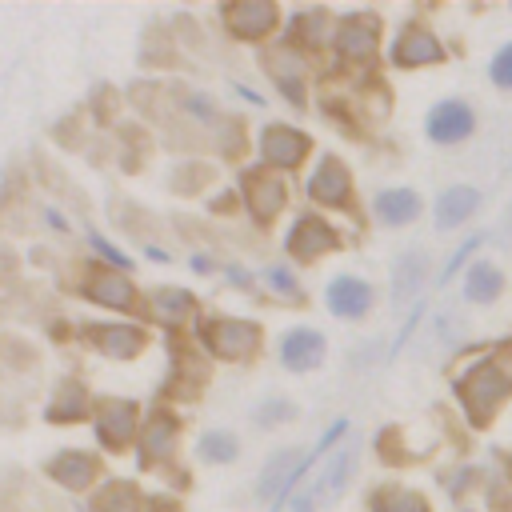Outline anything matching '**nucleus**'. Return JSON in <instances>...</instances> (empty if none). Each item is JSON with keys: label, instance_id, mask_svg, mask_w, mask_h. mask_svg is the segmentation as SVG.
<instances>
[{"label": "nucleus", "instance_id": "nucleus-1", "mask_svg": "<svg viewBox=\"0 0 512 512\" xmlns=\"http://www.w3.org/2000/svg\"><path fill=\"white\" fill-rule=\"evenodd\" d=\"M456 392H460V404L468 408V416L476 424H484L496 412V404H504V396L512 392V376L496 360H480V364H472L460 376V388Z\"/></svg>", "mask_w": 512, "mask_h": 512}, {"label": "nucleus", "instance_id": "nucleus-2", "mask_svg": "<svg viewBox=\"0 0 512 512\" xmlns=\"http://www.w3.org/2000/svg\"><path fill=\"white\" fill-rule=\"evenodd\" d=\"M424 132L432 144H464L472 132H476V112L468 100L460 96H444L428 108L424 116Z\"/></svg>", "mask_w": 512, "mask_h": 512}, {"label": "nucleus", "instance_id": "nucleus-3", "mask_svg": "<svg viewBox=\"0 0 512 512\" xmlns=\"http://www.w3.org/2000/svg\"><path fill=\"white\" fill-rule=\"evenodd\" d=\"M204 340L216 356H228V360H240L248 356L256 344H260V328L248 324V320H212L204 328Z\"/></svg>", "mask_w": 512, "mask_h": 512}, {"label": "nucleus", "instance_id": "nucleus-4", "mask_svg": "<svg viewBox=\"0 0 512 512\" xmlns=\"http://www.w3.org/2000/svg\"><path fill=\"white\" fill-rule=\"evenodd\" d=\"M476 208H480V192H476L472 184H452V188H444V192L436 196L432 216H436V228L452 232V228H460L464 220H472Z\"/></svg>", "mask_w": 512, "mask_h": 512}, {"label": "nucleus", "instance_id": "nucleus-5", "mask_svg": "<svg viewBox=\"0 0 512 512\" xmlns=\"http://www.w3.org/2000/svg\"><path fill=\"white\" fill-rule=\"evenodd\" d=\"M324 300H328V308H332L336 316L356 320V316H364V312L372 308V284L360 280V276H336V280L328 284Z\"/></svg>", "mask_w": 512, "mask_h": 512}, {"label": "nucleus", "instance_id": "nucleus-6", "mask_svg": "<svg viewBox=\"0 0 512 512\" xmlns=\"http://www.w3.org/2000/svg\"><path fill=\"white\" fill-rule=\"evenodd\" d=\"M440 56H444V48H440V40H436L428 28H408V32H400V40L392 44V60H396L400 68L436 64Z\"/></svg>", "mask_w": 512, "mask_h": 512}, {"label": "nucleus", "instance_id": "nucleus-7", "mask_svg": "<svg viewBox=\"0 0 512 512\" xmlns=\"http://www.w3.org/2000/svg\"><path fill=\"white\" fill-rule=\"evenodd\" d=\"M304 152H308V136H300L296 128H280V124H272V128L264 132V140H260V156H264L268 164H276V168H292V164H300Z\"/></svg>", "mask_w": 512, "mask_h": 512}, {"label": "nucleus", "instance_id": "nucleus-8", "mask_svg": "<svg viewBox=\"0 0 512 512\" xmlns=\"http://www.w3.org/2000/svg\"><path fill=\"white\" fill-rule=\"evenodd\" d=\"M280 360H284V368H292V372L316 368V364L324 360V336L312 332V328H292V332L284 336V344H280Z\"/></svg>", "mask_w": 512, "mask_h": 512}, {"label": "nucleus", "instance_id": "nucleus-9", "mask_svg": "<svg viewBox=\"0 0 512 512\" xmlns=\"http://www.w3.org/2000/svg\"><path fill=\"white\" fill-rule=\"evenodd\" d=\"M132 424H136V408L128 400H100L96 404V428H100V440L108 448L124 444L132 436Z\"/></svg>", "mask_w": 512, "mask_h": 512}, {"label": "nucleus", "instance_id": "nucleus-10", "mask_svg": "<svg viewBox=\"0 0 512 512\" xmlns=\"http://www.w3.org/2000/svg\"><path fill=\"white\" fill-rule=\"evenodd\" d=\"M328 248H336V232H332L324 220L304 216V220L288 232V252L300 256V260H312V256H320V252H328Z\"/></svg>", "mask_w": 512, "mask_h": 512}, {"label": "nucleus", "instance_id": "nucleus-11", "mask_svg": "<svg viewBox=\"0 0 512 512\" xmlns=\"http://www.w3.org/2000/svg\"><path fill=\"white\" fill-rule=\"evenodd\" d=\"M504 292V272L492 260H476L464 272V300L468 304H496Z\"/></svg>", "mask_w": 512, "mask_h": 512}, {"label": "nucleus", "instance_id": "nucleus-12", "mask_svg": "<svg viewBox=\"0 0 512 512\" xmlns=\"http://www.w3.org/2000/svg\"><path fill=\"white\" fill-rule=\"evenodd\" d=\"M336 48H340V56H348V60H368V56L376 52V20H368V16L344 20L340 32H336Z\"/></svg>", "mask_w": 512, "mask_h": 512}, {"label": "nucleus", "instance_id": "nucleus-13", "mask_svg": "<svg viewBox=\"0 0 512 512\" xmlns=\"http://www.w3.org/2000/svg\"><path fill=\"white\" fill-rule=\"evenodd\" d=\"M308 192H312L320 204H348L352 184H348L344 164H340V160H324V164L316 168V176L308 180Z\"/></svg>", "mask_w": 512, "mask_h": 512}, {"label": "nucleus", "instance_id": "nucleus-14", "mask_svg": "<svg viewBox=\"0 0 512 512\" xmlns=\"http://www.w3.org/2000/svg\"><path fill=\"white\" fill-rule=\"evenodd\" d=\"M376 216L384 220V224H412L416 216H420V196L412 192V188H384L380 196H376Z\"/></svg>", "mask_w": 512, "mask_h": 512}, {"label": "nucleus", "instance_id": "nucleus-15", "mask_svg": "<svg viewBox=\"0 0 512 512\" xmlns=\"http://www.w3.org/2000/svg\"><path fill=\"white\" fill-rule=\"evenodd\" d=\"M224 20H228V28L236 32V36H264L272 24H276V8L272 4H236V8H228L224 12Z\"/></svg>", "mask_w": 512, "mask_h": 512}, {"label": "nucleus", "instance_id": "nucleus-16", "mask_svg": "<svg viewBox=\"0 0 512 512\" xmlns=\"http://www.w3.org/2000/svg\"><path fill=\"white\" fill-rule=\"evenodd\" d=\"M352 468H356V444H344V448L328 460V468H324V476H320V484H316L320 504H332V500L344 492V484H348Z\"/></svg>", "mask_w": 512, "mask_h": 512}, {"label": "nucleus", "instance_id": "nucleus-17", "mask_svg": "<svg viewBox=\"0 0 512 512\" xmlns=\"http://www.w3.org/2000/svg\"><path fill=\"white\" fill-rule=\"evenodd\" d=\"M92 344L108 356H136L144 348V332L128 324H108V328H92Z\"/></svg>", "mask_w": 512, "mask_h": 512}, {"label": "nucleus", "instance_id": "nucleus-18", "mask_svg": "<svg viewBox=\"0 0 512 512\" xmlns=\"http://www.w3.org/2000/svg\"><path fill=\"white\" fill-rule=\"evenodd\" d=\"M248 204H252L256 220H272L284 208V184L276 176H252L248 180Z\"/></svg>", "mask_w": 512, "mask_h": 512}, {"label": "nucleus", "instance_id": "nucleus-19", "mask_svg": "<svg viewBox=\"0 0 512 512\" xmlns=\"http://www.w3.org/2000/svg\"><path fill=\"white\" fill-rule=\"evenodd\" d=\"M48 472H52L60 484H68V488H84V484L96 480V460L84 456V452H64V456H56V460L48 464Z\"/></svg>", "mask_w": 512, "mask_h": 512}, {"label": "nucleus", "instance_id": "nucleus-20", "mask_svg": "<svg viewBox=\"0 0 512 512\" xmlns=\"http://www.w3.org/2000/svg\"><path fill=\"white\" fill-rule=\"evenodd\" d=\"M420 280H424V256H420V252H404V256L396 260V268H392V300H396V304L408 300V296L420 288Z\"/></svg>", "mask_w": 512, "mask_h": 512}, {"label": "nucleus", "instance_id": "nucleus-21", "mask_svg": "<svg viewBox=\"0 0 512 512\" xmlns=\"http://www.w3.org/2000/svg\"><path fill=\"white\" fill-rule=\"evenodd\" d=\"M88 296L100 300V304H108V308L132 304V288H128V280L116 276V272H96V276L88 280Z\"/></svg>", "mask_w": 512, "mask_h": 512}, {"label": "nucleus", "instance_id": "nucleus-22", "mask_svg": "<svg viewBox=\"0 0 512 512\" xmlns=\"http://www.w3.org/2000/svg\"><path fill=\"white\" fill-rule=\"evenodd\" d=\"M176 444V420L172 416H156L148 428H144V456L156 460V456H168Z\"/></svg>", "mask_w": 512, "mask_h": 512}, {"label": "nucleus", "instance_id": "nucleus-23", "mask_svg": "<svg viewBox=\"0 0 512 512\" xmlns=\"http://www.w3.org/2000/svg\"><path fill=\"white\" fill-rule=\"evenodd\" d=\"M200 456L212 460V464L232 460L236 456V436L232 432H208V436H200Z\"/></svg>", "mask_w": 512, "mask_h": 512}, {"label": "nucleus", "instance_id": "nucleus-24", "mask_svg": "<svg viewBox=\"0 0 512 512\" xmlns=\"http://www.w3.org/2000/svg\"><path fill=\"white\" fill-rule=\"evenodd\" d=\"M132 504H136V492L128 484H108L100 492V500H96L100 512H132Z\"/></svg>", "mask_w": 512, "mask_h": 512}, {"label": "nucleus", "instance_id": "nucleus-25", "mask_svg": "<svg viewBox=\"0 0 512 512\" xmlns=\"http://www.w3.org/2000/svg\"><path fill=\"white\" fill-rule=\"evenodd\" d=\"M376 512H428V504L416 496V492H388V496H380V504H376Z\"/></svg>", "mask_w": 512, "mask_h": 512}, {"label": "nucleus", "instance_id": "nucleus-26", "mask_svg": "<svg viewBox=\"0 0 512 512\" xmlns=\"http://www.w3.org/2000/svg\"><path fill=\"white\" fill-rule=\"evenodd\" d=\"M156 312H160V316H168V320H176V316L192 312V296H188V292H176V288L156 292Z\"/></svg>", "mask_w": 512, "mask_h": 512}, {"label": "nucleus", "instance_id": "nucleus-27", "mask_svg": "<svg viewBox=\"0 0 512 512\" xmlns=\"http://www.w3.org/2000/svg\"><path fill=\"white\" fill-rule=\"evenodd\" d=\"M488 80H492L496 88L512 92V44H504V48L492 56V64H488Z\"/></svg>", "mask_w": 512, "mask_h": 512}, {"label": "nucleus", "instance_id": "nucleus-28", "mask_svg": "<svg viewBox=\"0 0 512 512\" xmlns=\"http://www.w3.org/2000/svg\"><path fill=\"white\" fill-rule=\"evenodd\" d=\"M80 404H84V392L76 388V384H64V392H60V400H56V420H76L80 416Z\"/></svg>", "mask_w": 512, "mask_h": 512}, {"label": "nucleus", "instance_id": "nucleus-29", "mask_svg": "<svg viewBox=\"0 0 512 512\" xmlns=\"http://www.w3.org/2000/svg\"><path fill=\"white\" fill-rule=\"evenodd\" d=\"M284 416H292V404H284V400H272L260 408V424H280Z\"/></svg>", "mask_w": 512, "mask_h": 512}, {"label": "nucleus", "instance_id": "nucleus-30", "mask_svg": "<svg viewBox=\"0 0 512 512\" xmlns=\"http://www.w3.org/2000/svg\"><path fill=\"white\" fill-rule=\"evenodd\" d=\"M92 244H96V248H100V252H104V256H108V260H112V264H128V256H120V252H116V248H112V244H104V240H100V236H92Z\"/></svg>", "mask_w": 512, "mask_h": 512}, {"label": "nucleus", "instance_id": "nucleus-31", "mask_svg": "<svg viewBox=\"0 0 512 512\" xmlns=\"http://www.w3.org/2000/svg\"><path fill=\"white\" fill-rule=\"evenodd\" d=\"M272 280H276V284H280V288H284V292H292V288H296V284H292V276H284V272H280V268H276V272H272Z\"/></svg>", "mask_w": 512, "mask_h": 512}, {"label": "nucleus", "instance_id": "nucleus-32", "mask_svg": "<svg viewBox=\"0 0 512 512\" xmlns=\"http://www.w3.org/2000/svg\"><path fill=\"white\" fill-rule=\"evenodd\" d=\"M292 512H312V500H296V504H292Z\"/></svg>", "mask_w": 512, "mask_h": 512}]
</instances>
